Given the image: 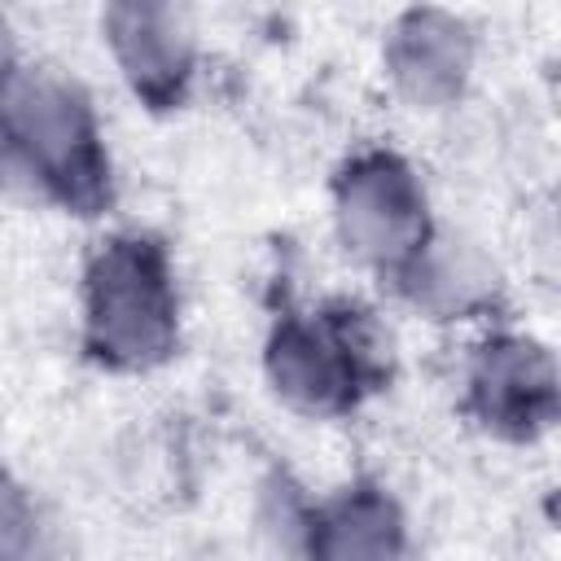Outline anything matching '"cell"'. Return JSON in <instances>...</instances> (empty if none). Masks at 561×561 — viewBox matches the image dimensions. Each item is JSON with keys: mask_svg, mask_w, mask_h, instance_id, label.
<instances>
[{"mask_svg": "<svg viewBox=\"0 0 561 561\" xmlns=\"http://www.w3.org/2000/svg\"><path fill=\"white\" fill-rule=\"evenodd\" d=\"M0 197L96 224L118 202L92 92L61 66L22 61L0 92Z\"/></svg>", "mask_w": 561, "mask_h": 561, "instance_id": "cell-1", "label": "cell"}, {"mask_svg": "<svg viewBox=\"0 0 561 561\" xmlns=\"http://www.w3.org/2000/svg\"><path fill=\"white\" fill-rule=\"evenodd\" d=\"M184 346V294L171 245L149 228L101 232L79 263V351L96 373L145 377Z\"/></svg>", "mask_w": 561, "mask_h": 561, "instance_id": "cell-2", "label": "cell"}, {"mask_svg": "<svg viewBox=\"0 0 561 561\" xmlns=\"http://www.w3.org/2000/svg\"><path fill=\"white\" fill-rule=\"evenodd\" d=\"M259 364L285 412L346 421L394 386L399 342L377 307L333 294L311 307H285L263 333Z\"/></svg>", "mask_w": 561, "mask_h": 561, "instance_id": "cell-3", "label": "cell"}, {"mask_svg": "<svg viewBox=\"0 0 561 561\" xmlns=\"http://www.w3.org/2000/svg\"><path fill=\"white\" fill-rule=\"evenodd\" d=\"M329 219L342 254L390 280L438 228L416 162L394 145H359L329 175Z\"/></svg>", "mask_w": 561, "mask_h": 561, "instance_id": "cell-4", "label": "cell"}, {"mask_svg": "<svg viewBox=\"0 0 561 561\" xmlns=\"http://www.w3.org/2000/svg\"><path fill=\"white\" fill-rule=\"evenodd\" d=\"M460 416L491 443L535 447L561 421V373L543 337L491 324L460 368Z\"/></svg>", "mask_w": 561, "mask_h": 561, "instance_id": "cell-5", "label": "cell"}, {"mask_svg": "<svg viewBox=\"0 0 561 561\" xmlns=\"http://www.w3.org/2000/svg\"><path fill=\"white\" fill-rule=\"evenodd\" d=\"M101 44L127 96L167 118L193 105L202 79V31L184 4L171 0H110L96 18Z\"/></svg>", "mask_w": 561, "mask_h": 561, "instance_id": "cell-6", "label": "cell"}, {"mask_svg": "<svg viewBox=\"0 0 561 561\" xmlns=\"http://www.w3.org/2000/svg\"><path fill=\"white\" fill-rule=\"evenodd\" d=\"M478 75V31L447 4H408L381 31V79L412 114L456 110Z\"/></svg>", "mask_w": 561, "mask_h": 561, "instance_id": "cell-7", "label": "cell"}, {"mask_svg": "<svg viewBox=\"0 0 561 561\" xmlns=\"http://www.w3.org/2000/svg\"><path fill=\"white\" fill-rule=\"evenodd\" d=\"M390 294L421 316L425 324H504L508 311V276L500 267V259L469 232L447 228L438 219V228L430 232V241L386 280Z\"/></svg>", "mask_w": 561, "mask_h": 561, "instance_id": "cell-8", "label": "cell"}, {"mask_svg": "<svg viewBox=\"0 0 561 561\" xmlns=\"http://www.w3.org/2000/svg\"><path fill=\"white\" fill-rule=\"evenodd\" d=\"M316 561H421L403 500L368 473L320 495Z\"/></svg>", "mask_w": 561, "mask_h": 561, "instance_id": "cell-9", "label": "cell"}, {"mask_svg": "<svg viewBox=\"0 0 561 561\" xmlns=\"http://www.w3.org/2000/svg\"><path fill=\"white\" fill-rule=\"evenodd\" d=\"M320 495L289 469H267L254 491V539L267 561H316Z\"/></svg>", "mask_w": 561, "mask_h": 561, "instance_id": "cell-10", "label": "cell"}, {"mask_svg": "<svg viewBox=\"0 0 561 561\" xmlns=\"http://www.w3.org/2000/svg\"><path fill=\"white\" fill-rule=\"evenodd\" d=\"M0 561H53V535L31 486L0 460Z\"/></svg>", "mask_w": 561, "mask_h": 561, "instance_id": "cell-11", "label": "cell"}, {"mask_svg": "<svg viewBox=\"0 0 561 561\" xmlns=\"http://www.w3.org/2000/svg\"><path fill=\"white\" fill-rule=\"evenodd\" d=\"M26 57H22V44H18V31H13V22H9V13H0V92H4V83L18 75V66H22Z\"/></svg>", "mask_w": 561, "mask_h": 561, "instance_id": "cell-12", "label": "cell"}]
</instances>
